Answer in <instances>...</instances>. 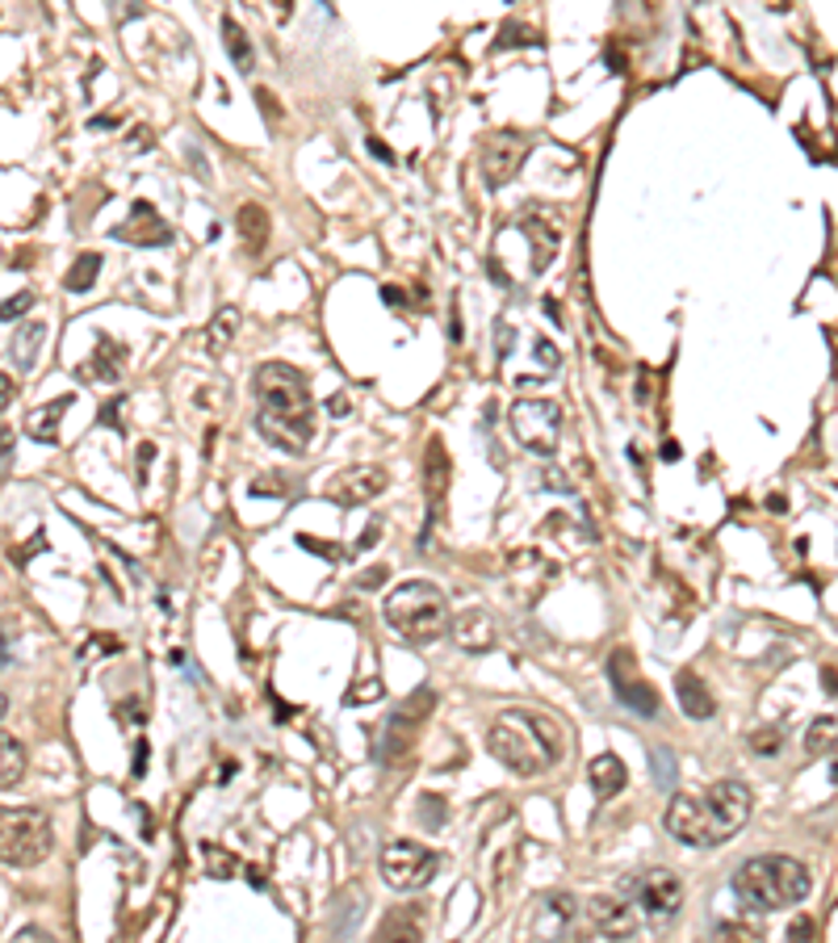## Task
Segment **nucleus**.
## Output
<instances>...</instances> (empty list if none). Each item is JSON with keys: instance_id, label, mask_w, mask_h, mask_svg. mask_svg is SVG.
Listing matches in <instances>:
<instances>
[{"instance_id": "obj_17", "label": "nucleus", "mask_w": 838, "mask_h": 943, "mask_svg": "<svg viewBox=\"0 0 838 943\" xmlns=\"http://www.w3.org/2000/svg\"><path fill=\"white\" fill-rule=\"evenodd\" d=\"M122 365H126V349L118 344V340H109V336H97V349L88 361H81V382L84 377H101V382H118L122 377Z\"/></svg>"}, {"instance_id": "obj_30", "label": "nucleus", "mask_w": 838, "mask_h": 943, "mask_svg": "<svg viewBox=\"0 0 838 943\" xmlns=\"http://www.w3.org/2000/svg\"><path fill=\"white\" fill-rule=\"evenodd\" d=\"M717 943H763L751 922H721L717 927Z\"/></svg>"}, {"instance_id": "obj_27", "label": "nucleus", "mask_w": 838, "mask_h": 943, "mask_svg": "<svg viewBox=\"0 0 838 943\" xmlns=\"http://www.w3.org/2000/svg\"><path fill=\"white\" fill-rule=\"evenodd\" d=\"M97 269H101V256H97V252H84L81 261L72 265V273H68V281H63V286H68L72 294H84V290H93Z\"/></svg>"}, {"instance_id": "obj_40", "label": "nucleus", "mask_w": 838, "mask_h": 943, "mask_svg": "<svg viewBox=\"0 0 838 943\" xmlns=\"http://www.w3.org/2000/svg\"><path fill=\"white\" fill-rule=\"evenodd\" d=\"M9 449H13V432H0V470H4V461H9Z\"/></svg>"}, {"instance_id": "obj_24", "label": "nucleus", "mask_w": 838, "mask_h": 943, "mask_svg": "<svg viewBox=\"0 0 838 943\" xmlns=\"http://www.w3.org/2000/svg\"><path fill=\"white\" fill-rule=\"evenodd\" d=\"M222 34H227V55L235 59V68L240 72H252L256 68V55H252V43H247V34L240 29L235 17H222Z\"/></svg>"}, {"instance_id": "obj_29", "label": "nucleus", "mask_w": 838, "mask_h": 943, "mask_svg": "<svg viewBox=\"0 0 838 943\" xmlns=\"http://www.w3.org/2000/svg\"><path fill=\"white\" fill-rule=\"evenodd\" d=\"M235 324H240V311L235 306H222V315H218L215 324H210V349L222 352L227 344H231V331H235Z\"/></svg>"}, {"instance_id": "obj_14", "label": "nucleus", "mask_w": 838, "mask_h": 943, "mask_svg": "<svg viewBox=\"0 0 838 943\" xmlns=\"http://www.w3.org/2000/svg\"><path fill=\"white\" fill-rule=\"evenodd\" d=\"M113 240H126V243H138V247H160V243H172V231L163 227V218L151 210V202H135V210H131V222H122V227H113Z\"/></svg>"}, {"instance_id": "obj_3", "label": "nucleus", "mask_w": 838, "mask_h": 943, "mask_svg": "<svg viewBox=\"0 0 838 943\" xmlns=\"http://www.w3.org/2000/svg\"><path fill=\"white\" fill-rule=\"evenodd\" d=\"M487 751L515 776H545L567 754V729L537 709H503L487 729Z\"/></svg>"}, {"instance_id": "obj_31", "label": "nucleus", "mask_w": 838, "mask_h": 943, "mask_svg": "<svg viewBox=\"0 0 838 943\" xmlns=\"http://www.w3.org/2000/svg\"><path fill=\"white\" fill-rule=\"evenodd\" d=\"M29 306H34V294H29V290L4 298V302H0V319H17V315H26Z\"/></svg>"}, {"instance_id": "obj_1", "label": "nucleus", "mask_w": 838, "mask_h": 943, "mask_svg": "<svg viewBox=\"0 0 838 943\" xmlns=\"http://www.w3.org/2000/svg\"><path fill=\"white\" fill-rule=\"evenodd\" d=\"M256 432L272 449L302 458L315 440V399L306 377L286 361H269L256 374Z\"/></svg>"}, {"instance_id": "obj_10", "label": "nucleus", "mask_w": 838, "mask_h": 943, "mask_svg": "<svg viewBox=\"0 0 838 943\" xmlns=\"http://www.w3.org/2000/svg\"><path fill=\"white\" fill-rule=\"evenodd\" d=\"M529 135H512V131H503V135H490L483 143V156H478V168H483V181L490 189L508 185L515 172H520V164L529 156Z\"/></svg>"}, {"instance_id": "obj_15", "label": "nucleus", "mask_w": 838, "mask_h": 943, "mask_svg": "<svg viewBox=\"0 0 838 943\" xmlns=\"http://www.w3.org/2000/svg\"><path fill=\"white\" fill-rule=\"evenodd\" d=\"M449 633L461 650H490L495 646V620L487 608H461L458 617L449 620Z\"/></svg>"}, {"instance_id": "obj_25", "label": "nucleus", "mask_w": 838, "mask_h": 943, "mask_svg": "<svg viewBox=\"0 0 838 943\" xmlns=\"http://www.w3.org/2000/svg\"><path fill=\"white\" fill-rule=\"evenodd\" d=\"M524 227L537 235V240H533V247H537V252H533V269H545V265H549V256L558 252V231H554V227H545L537 215L524 218Z\"/></svg>"}, {"instance_id": "obj_5", "label": "nucleus", "mask_w": 838, "mask_h": 943, "mask_svg": "<svg viewBox=\"0 0 838 943\" xmlns=\"http://www.w3.org/2000/svg\"><path fill=\"white\" fill-rule=\"evenodd\" d=\"M449 600L436 583L411 579L399 583L394 592L386 595V625L399 629L406 642H436L449 633Z\"/></svg>"}, {"instance_id": "obj_11", "label": "nucleus", "mask_w": 838, "mask_h": 943, "mask_svg": "<svg viewBox=\"0 0 838 943\" xmlns=\"http://www.w3.org/2000/svg\"><path fill=\"white\" fill-rule=\"evenodd\" d=\"M381 491H386V470L381 466H349L327 483L324 495L340 508H356V504L378 499Z\"/></svg>"}, {"instance_id": "obj_44", "label": "nucleus", "mask_w": 838, "mask_h": 943, "mask_svg": "<svg viewBox=\"0 0 838 943\" xmlns=\"http://www.w3.org/2000/svg\"><path fill=\"white\" fill-rule=\"evenodd\" d=\"M381 575H386V570H369V575H365V579H361V583H365V588H374V583H381Z\"/></svg>"}, {"instance_id": "obj_19", "label": "nucleus", "mask_w": 838, "mask_h": 943, "mask_svg": "<svg viewBox=\"0 0 838 943\" xmlns=\"http://www.w3.org/2000/svg\"><path fill=\"white\" fill-rule=\"evenodd\" d=\"M374 943H424V927H420V915L411 906H399L378 922L374 931Z\"/></svg>"}, {"instance_id": "obj_4", "label": "nucleus", "mask_w": 838, "mask_h": 943, "mask_svg": "<svg viewBox=\"0 0 838 943\" xmlns=\"http://www.w3.org/2000/svg\"><path fill=\"white\" fill-rule=\"evenodd\" d=\"M813 881L810 868L792 856H755L746 860L738 872H733V893L742 906L751 910H788V906H801L810 897Z\"/></svg>"}, {"instance_id": "obj_16", "label": "nucleus", "mask_w": 838, "mask_h": 943, "mask_svg": "<svg viewBox=\"0 0 838 943\" xmlns=\"http://www.w3.org/2000/svg\"><path fill=\"white\" fill-rule=\"evenodd\" d=\"M676 697H679V709H683V717L708 722V717L717 713V701H713L708 684H704V679H701L696 672H679V675H676Z\"/></svg>"}, {"instance_id": "obj_32", "label": "nucleus", "mask_w": 838, "mask_h": 943, "mask_svg": "<svg viewBox=\"0 0 838 943\" xmlns=\"http://www.w3.org/2000/svg\"><path fill=\"white\" fill-rule=\"evenodd\" d=\"M751 751H758V754H776V751H780V734H776V729H763V734H751Z\"/></svg>"}, {"instance_id": "obj_37", "label": "nucleus", "mask_w": 838, "mask_h": 943, "mask_svg": "<svg viewBox=\"0 0 838 943\" xmlns=\"http://www.w3.org/2000/svg\"><path fill=\"white\" fill-rule=\"evenodd\" d=\"M13 390H17V386H13V377L0 374V415H4V407L13 403Z\"/></svg>"}, {"instance_id": "obj_46", "label": "nucleus", "mask_w": 838, "mask_h": 943, "mask_svg": "<svg viewBox=\"0 0 838 943\" xmlns=\"http://www.w3.org/2000/svg\"><path fill=\"white\" fill-rule=\"evenodd\" d=\"M0 667H4V642H0Z\"/></svg>"}, {"instance_id": "obj_39", "label": "nucleus", "mask_w": 838, "mask_h": 943, "mask_svg": "<svg viewBox=\"0 0 838 943\" xmlns=\"http://www.w3.org/2000/svg\"><path fill=\"white\" fill-rule=\"evenodd\" d=\"M369 152H374V156H378V160L394 164V152H390V147H381L378 138H369Z\"/></svg>"}, {"instance_id": "obj_34", "label": "nucleus", "mask_w": 838, "mask_h": 943, "mask_svg": "<svg viewBox=\"0 0 838 943\" xmlns=\"http://www.w3.org/2000/svg\"><path fill=\"white\" fill-rule=\"evenodd\" d=\"M286 491H290L286 479H256L252 483V495H286Z\"/></svg>"}, {"instance_id": "obj_42", "label": "nucleus", "mask_w": 838, "mask_h": 943, "mask_svg": "<svg viewBox=\"0 0 838 943\" xmlns=\"http://www.w3.org/2000/svg\"><path fill=\"white\" fill-rule=\"evenodd\" d=\"M545 315H549V319H554V324H562V311H558V302H554V298H549V302H545Z\"/></svg>"}, {"instance_id": "obj_28", "label": "nucleus", "mask_w": 838, "mask_h": 943, "mask_svg": "<svg viewBox=\"0 0 838 943\" xmlns=\"http://www.w3.org/2000/svg\"><path fill=\"white\" fill-rule=\"evenodd\" d=\"M445 479H449V458H445V445L433 440V445H428V479H424L433 499L445 495Z\"/></svg>"}, {"instance_id": "obj_6", "label": "nucleus", "mask_w": 838, "mask_h": 943, "mask_svg": "<svg viewBox=\"0 0 838 943\" xmlns=\"http://www.w3.org/2000/svg\"><path fill=\"white\" fill-rule=\"evenodd\" d=\"M51 818L42 809L0 806V863L9 868H34L51 856Z\"/></svg>"}, {"instance_id": "obj_13", "label": "nucleus", "mask_w": 838, "mask_h": 943, "mask_svg": "<svg viewBox=\"0 0 838 943\" xmlns=\"http://www.w3.org/2000/svg\"><path fill=\"white\" fill-rule=\"evenodd\" d=\"M637 902L649 918H676L683 906V881L667 868H654L637 881Z\"/></svg>"}, {"instance_id": "obj_18", "label": "nucleus", "mask_w": 838, "mask_h": 943, "mask_svg": "<svg viewBox=\"0 0 838 943\" xmlns=\"http://www.w3.org/2000/svg\"><path fill=\"white\" fill-rule=\"evenodd\" d=\"M68 407H72V395H59L51 403L34 407L26 415V436L29 440H38V445H54L59 440V424H63V415H68Z\"/></svg>"}, {"instance_id": "obj_22", "label": "nucleus", "mask_w": 838, "mask_h": 943, "mask_svg": "<svg viewBox=\"0 0 838 943\" xmlns=\"http://www.w3.org/2000/svg\"><path fill=\"white\" fill-rule=\"evenodd\" d=\"M22 776H26V747L0 729V788H13Z\"/></svg>"}, {"instance_id": "obj_21", "label": "nucleus", "mask_w": 838, "mask_h": 943, "mask_svg": "<svg viewBox=\"0 0 838 943\" xmlns=\"http://www.w3.org/2000/svg\"><path fill=\"white\" fill-rule=\"evenodd\" d=\"M42 340H47V324H26L22 331H17V336H13V344H9V356H13L17 374L34 370V361H38V352H42Z\"/></svg>"}, {"instance_id": "obj_8", "label": "nucleus", "mask_w": 838, "mask_h": 943, "mask_svg": "<svg viewBox=\"0 0 838 943\" xmlns=\"http://www.w3.org/2000/svg\"><path fill=\"white\" fill-rule=\"evenodd\" d=\"M436 868H440V860H436L433 847L411 843V838H399V843H390L381 851V881L399 893L424 890L436 876Z\"/></svg>"}, {"instance_id": "obj_35", "label": "nucleus", "mask_w": 838, "mask_h": 943, "mask_svg": "<svg viewBox=\"0 0 838 943\" xmlns=\"http://www.w3.org/2000/svg\"><path fill=\"white\" fill-rule=\"evenodd\" d=\"M13 943H59V940H54V935H47L42 927H26V931H17V935H13Z\"/></svg>"}, {"instance_id": "obj_7", "label": "nucleus", "mask_w": 838, "mask_h": 943, "mask_svg": "<svg viewBox=\"0 0 838 943\" xmlns=\"http://www.w3.org/2000/svg\"><path fill=\"white\" fill-rule=\"evenodd\" d=\"M512 432L520 440V449H529L533 458H554L558 454V436H562V407L554 399H515L512 411Z\"/></svg>"}, {"instance_id": "obj_41", "label": "nucleus", "mask_w": 838, "mask_h": 943, "mask_svg": "<svg viewBox=\"0 0 838 943\" xmlns=\"http://www.w3.org/2000/svg\"><path fill=\"white\" fill-rule=\"evenodd\" d=\"M374 541H378V524H369V529H365V537H361V545H356V549H369Z\"/></svg>"}, {"instance_id": "obj_36", "label": "nucleus", "mask_w": 838, "mask_h": 943, "mask_svg": "<svg viewBox=\"0 0 838 943\" xmlns=\"http://www.w3.org/2000/svg\"><path fill=\"white\" fill-rule=\"evenodd\" d=\"M574 940H579V943H617V940H608L604 931H595L592 922H583V927L574 931Z\"/></svg>"}, {"instance_id": "obj_2", "label": "nucleus", "mask_w": 838, "mask_h": 943, "mask_svg": "<svg viewBox=\"0 0 838 943\" xmlns=\"http://www.w3.org/2000/svg\"><path fill=\"white\" fill-rule=\"evenodd\" d=\"M755 809V793L742 781H717L701 793H676L667 806V831L692 847H717L733 838Z\"/></svg>"}, {"instance_id": "obj_12", "label": "nucleus", "mask_w": 838, "mask_h": 943, "mask_svg": "<svg viewBox=\"0 0 838 943\" xmlns=\"http://www.w3.org/2000/svg\"><path fill=\"white\" fill-rule=\"evenodd\" d=\"M583 922H592L595 931H604L608 940H633V931H637V915H633V906L624 902V897H612V893H599V897H587V906H583Z\"/></svg>"}, {"instance_id": "obj_23", "label": "nucleus", "mask_w": 838, "mask_h": 943, "mask_svg": "<svg viewBox=\"0 0 838 943\" xmlns=\"http://www.w3.org/2000/svg\"><path fill=\"white\" fill-rule=\"evenodd\" d=\"M240 235L247 240L252 252H260L265 243H269V215H265V206L260 202H247L240 206Z\"/></svg>"}, {"instance_id": "obj_45", "label": "nucleus", "mask_w": 838, "mask_h": 943, "mask_svg": "<svg viewBox=\"0 0 838 943\" xmlns=\"http://www.w3.org/2000/svg\"><path fill=\"white\" fill-rule=\"evenodd\" d=\"M4 713H9V697H4V692H0V717H4Z\"/></svg>"}, {"instance_id": "obj_20", "label": "nucleus", "mask_w": 838, "mask_h": 943, "mask_svg": "<svg viewBox=\"0 0 838 943\" xmlns=\"http://www.w3.org/2000/svg\"><path fill=\"white\" fill-rule=\"evenodd\" d=\"M629 781V772H624V763L617 754H595L592 767H587V784H592V793L599 801H608V797H617Z\"/></svg>"}, {"instance_id": "obj_9", "label": "nucleus", "mask_w": 838, "mask_h": 943, "mask_svg": "<svg viewBox=\"0 0 838 943\" xmlns=\"http://www.w3.org/2000/svg\"><path fill=\"white\" fill-rule=\"evenodd\" d=\"M608 679H612V692H617V701H621L624 709H633L637 717H658V692L637 675L629 650H612V658H608Z\"/></svg>"}, {"instance_id": "obj_38", "label": "nucleus", "mask_w": 838, "mask_h": 943, "mask_svg": "<svg viewBox=\"0 0 838 943\" xmlns=\"http://www.w3.org/2000/svg\"><path fill=\"white\" fill-rule=\"evenodd\" d=\"M424 806L433 809V813H428V826H440V822H445V818H440V797H424Z\"/></svg>"}, {"instance_id": "obj_33", "label": "nucleus", "mask_w": 838, "mask_h": 943, "mask_svg": "<svg viewBox=\"0 0 838 943\" xmlns=\"http://www.w3.org/2000/svg\"><path fill=\"white\" fill-rule=\"evenodd\" d=\"M788 943H813V918H792L788 922Z\"/></svg>"}, {"instance_id": "obj_43", "label": "nucleus", "mask_w": 838, "mask_h": 943, "mask_svg": "<svg viewBox=\"0 0 838 943\" xmlns=\"http://www.w3.org/2000/svg\"><path fill=\"white\" fill-rule=\"evenodd\" d=\"M381 298H386V302H394V306H403V290H394V286H390V290H381Z\"/></svg>"}, {"instance_id": "obj_26", "label": "nucleus", "mask_w": 838, "mask_h": 943, "mask_svg": "<svg viewBox=\"0 0 838 943\" xmlns=\"http://www.w3.org/2000/svg\"><path fill=\"white\" fill-rule=\"evenodd\" d=\"M805 751L810 754H830L838 751V717H817L805 734Z\"/></svg>"}]
</instances>
